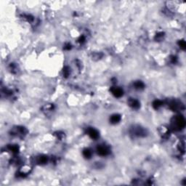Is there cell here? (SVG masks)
Listing matches in <instances>:
<instances>
[{"instance_id": "8", "label": "cell", "mask_w": 186, "mask_h": 186, "mask_svg": "<svg viewBox=\"0 0 186 186\" xmlns=\"http://www.w3.org/2000/svg\"><path fill=\"white\" fill-rule=\"evenodd\" d=\"M121 120V116L119 114H113L110 118V121L112 124H116L118 122H119Z\"/></svg>"}, {"instance_id": "2", "label": "cell", "mask_w": 186, "mask_h": 186, "mask_svg": "<svg viewBox=\"0 0 186 186\" xmlns=\"http://www.w3.org/2000/svg\"><path fill=\"white\" fill-rule=\"evenodd\" d=\"M97 153L100 156H107L109 153V150L108 148L106 147L105 145H99L97 148Z\"/></svg>"}, {"instance_id": "6", "label": "cell", "mask_w": 186, "mask_h": 186, "mask_svg": "<svg viewBox=\"0 0 186 186\" xmlns=\"http://www.w3.org/2000/svg\"><path fill=\"white\" fill-rule=\"evenodd\" d=\"M128 103L129 105V106H131L132 109H137L140 107L139 101L136 100V99H134V98H130L128 101Z\"/></svg>"}, {"instance_id": "3", "label": "cell", "mask_w": 186, "mask_h": 186, "mask_svg": "<svg viewBox=\"0 0 186 186\" xmlns=\"http://www.w3.org/2000/svg\"><path fill=\"white\" fill-rule=\"evenodd\" d=\"M132 129H133V132H132L133 135L137 136V137H144V136L145 135L146 132L143 128L137 127L133 128Z\"/></svg>"}, {"instance_id": "7", "label": "cell", "mask_w": 186, "mask_h": 186, "mask_svg": "<svg viewBox=\"0 0 186 186\" xmlns=\"http://www.w3.org/2000/svg\"><path fill=\"white\" fill-rule=\"evenodd\" d=\"M181 106H182V105H180L176 101H172L170 103V109H172L173 111H175L181 109Z\"/></svg>"}, {"instance_id": "11", "label": "cell", "mask_w": 186, "mask_h": 186, "mask_svg": "<svg viewBox=\"0 0 186 186\" xmlns=\"http://www.w3.org/2000/svg\"><path fill=\"white\" fill-rule=\"evenodd\" d=\"M135 87L136 89H141L144 87V84L142 82V81H137L135 83Z\"/></svg>"}, {"instance_id": "14", "label": "cell", "mask_w": 186, "mask_h": 186, "mask_svg": "<svg viewBox=\"0 0 186 186\" xmlns=\"http://www.w3.org/2000/svg\"><path fill=\"white\" fill-rule=\"evenodd\" d=\"M63 72H64V75L65 76H68V74H69V70L68 68H65L64 70H63Z\"/></svg>"}, {"instance_id": "4", "label": "cell", "mask_w": 186, "mask_h": 186, "mask_svg": "<svg viewBox=\"0 0 186 186\" xmlns=\"http://www.w3.org/2000/svg\"><path fill=\"white\" fill-rule=\"evenodd\" d=\"M87 134L92 139L96 140L99 137V133H98V132L96 129H95L93 128H88L87 129Z\"/></svg>"}, {"instance_id": "1", "label": "cell", "mask_w": 186, "mask_h": 186, "mask_svg": "<svg viewBox=\"0 0 186 186\" xmlns=\"http://www.w3.org/2000/svg\"><path fill=\"white\" fill-rule=\"evenodd\" d=\"M173 127L175 129H181L185 126V121L182 116H177L174 118V121L172 122Z\"/></svg>"}, {"instance_id": "5", "label": "cell", "mask_w": 186, "mask_h": 186, "mask_svg": "<svg viewBox=\"0 0 186 186\" xmlns=\"http://www.w3.org/2000/svg\"><path fill=\"white\" fill-rule=\"evenodd\" d=\"M111 91L113 95L116 97H120L121 96H123V95H124L123 90L119 87H113L111 89Z\"/></svg>"}, {"instance_id": "10", "label": "cell", "mask_w": 186, "mask_h": 186, "mask_svg": "<svg viewBox=\"0 0 186 186\" xmlns=\"http://www.w3.org/2000/svg\"><path fill=\"white\" fill-rule=\"evenodd\" d=\"M83 156L87 159H89L92 156V152L89 149H85L83 151Z\"/></svg>"}, {"instance_id": "12", "label": "cell", "mask_w": 186, "mask_h": 186, "mask_svg": "<svg viewBox=\"0 0 186 186\" xmlns=\"http://www.w3.org/2000/svg\"><path fill=\"white\" fill-rule=\"evenodd\" d=\"M163 105V103L161 100H156L153 103V106L154 107V109H158L159 107H161Z\"/></svg>"}, {"instance_id": "9", "label": "cell", "mask_w": 186, "mask_h": 186, "mask_svg": "<svg viewBox=\"0 0 186 186\" xmlns=\"http://www.w3.org/2000/svg\"><path fill=\"white\" fill-rule=\"evenodd\" d=\"M37 162L40 164H46L47 162V157L46 156H39L38 159H37Z\"/></svg>"}, {"instance_id": "13", "label": "cell", "mask_w": 186, "mask_h": 186, "mask_svg": "<svg viewBox=\"0 0 186 186\" xmlns=\"http://www.w3.org/2000/svg\"><path fill=\"white\" fill-rule=\"evenodd\" d=\"M179 45L180 47V48H182V50H185V49L186 44H185V41H183V40L180 41V42H179Z\"/></svg>"}]
</instances>
